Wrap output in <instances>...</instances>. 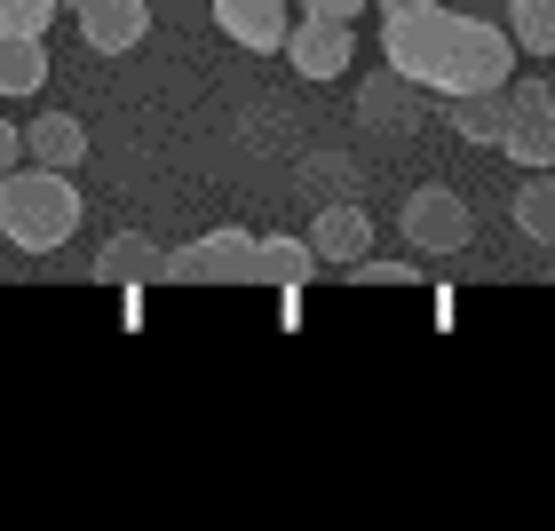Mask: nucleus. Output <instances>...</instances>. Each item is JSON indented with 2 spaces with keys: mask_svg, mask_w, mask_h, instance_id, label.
<instances>
[{
  "mask_svg": "<svg viewBox=\"0 0 555 531\" xmlns=\"http://www.w3.org/2000/svg\"><path fill=\"white\" fill-rule=\"evenodd\" d=\"M80 215H88V198L72 174L33 167V159L0 174V246H16V255H56L80 231Z\"/></svg>",
  "mask_w": 555,
  "mask_h": 531,
  "instance_id": "f257e3e1",
  "label": "nucleus"
},
{
  "mask_svg": "<svg viewBox=\"0 0 555 531\" xmlns=\"http://www.w3.org/2000/svg\"><path fill=\"white\" fill-rule=\"evenodd\" d=\"M461 24L444 0H428V9H405V16H382V64L397 80H413L421 95H444L452 88V48H461Z\"/></svg>",
  "mask_w": 555,
  "mask_h": 531,
  "instance_id": "f03ea898",
  "label": "nucleus"
},
{
  "mask_svg": "<svg viewBox=\"0 0 555 531\" xmlns=\"http://www.w3.org/2000/svg\"><path fill=\"white\" fill-rule=\"evenodd\" d=\"M159 277H175V286H255V231L222 222V231L159 255Z\"/></svg>",
  "mask_w": 555,
  "mask_h": 531,
  "instance_id": "7ed1b4c3",
  "label": "nucleus"
},
{
  "mask_svg": "<svg viewBox=\"0 0 555 531\" xmlns=\"http://www.w3.org/2000/svg\"><path fill=\"white\" fill-rule=\"evenodd\" d=\"M397 231H405L413 255H461V246L476 238V215H468V198H461V191L421 183L405 207H397Z\"/></svg>",
  "mask_w": 555,
  "mask_h": 531,
  "instance_id": "20e7f679",
  "label": "nucleus"
},
{
  "mask_svg": "<svg viewBox=\"0 0 555 531\" xmlns=\"http://www.w3.org/2000/svg\"><path fill=\"white\" fill-rule=\"evenodd\" d=\"M516 167H555V88L547 80H508V119H500V143Z\"/></svg>",
  "mask_w": 555,
  "mask_h": 531,
  "instance_id": "39448f33",
  "label": "nucleus"
},
{
  "mask_svg": "<svg viewBox=\"0 0 555 531\" xmlns=\"http://www.w3.org/2000/svg\"><path fill=\"white\" fill-rule=\"evenodd\" d=\"M508 80H516V40H508V24L468 16V24H461V48H452V88H444V95L508 88Z\"/></svg>",
  "mask_w": 555,
  "mask_h": 531,
  "instance_id": "423d86ee",
  "label": "nucleus"
},
{
  "mask_svg": "<svg viewBox=\"0 0 555 531\" xmlns=\"http://www.w3.org/2000/svg\"><path fill=\"white\" fill-rule=\"evenodd\" d=\"M286 64H294V80H341L358 64V33L341 16H294L286 24Z\"/></svg>",
  "mask_w": 555,
  "mask_h": 531,
  "instance_id": "0eeeda50",
  "label": "nucleus"
},
{
  "mask_svg": "<svg viewBox=\"0 0 555 531\" xmlns=\"http://www.w3.org/2000/svg\"><path fill=\"white\" fill-rule=\"evenodd\" d=\"M301 238H310V255H318L325 270H349L358 255H373V215L358 207V198H318Z\"/></svg>",
  "mask_w": 555,
  "mask_h": 531,
  "instance_id": "6e6552de",
  "label": "nucleus"
},
{
  "mask_svg": "<svg viewBox=\"0 0 555 531\" xmlns=\"http://www.w3.org/2000/svg\"><path fill=\"white\" fill-rule=\"evenodd\" d=\"M72 24L95 56H128L151 40V0H72Z\"/></svg>",
  "mask_w": 555,
  "mask_h": 531,
  "instance_id": "1a4fd4ad",
  "label": "nucleus"
},
{
  "mask_svg": "<svg viewBox=\"0 0 555 531\" xmlns=\"http://www.w3.org/2000/svg\"><path fill=\"white\" fill-rule=\"evenodd\" d=\"M358 128H365V135H413V128H421V88L397 80V72L382 64V80L358 88Z\"/></svg>",
  "mask_w": 555,
  "mask_h": 531,
  "instance_id": "9d476101",
  "label": "nucleus"
},
{
  "mask_svg": "<svg viewBox=\"0 0 555 531\" xmlns=\"http://www.w3.org/2000/svg\"><path fill=\"white\" fill-rule=\"evenodd\" d=\"M215 24H222V40H238V48H255V56H270V48H286V0H215Z\"/></svg>",
  "mask_w": 555,
  "mask_h": 531,
  "instance_id": "9b49d317",
  "label": "nucleus"
},
{
  "mask_svg": "<svg viewBox=\"0 0 555 531\" xmlns=\"http://www.w3.org/2000/svg\"><path fill=\"white\" fill-rule=\"evenodd\" d=\"M24 159L33 167H56V174H80V159H88V128L72 112H40L33 128H24Z\"/></svg>",
  "mask_w": 555,
  "mask_h": 531,
  "instance_id": "f8f14e48",
  "label": "nucleus"
},
{
  "mask_svg": "<svg viewBox=\"0 0 555 531\" xmlns=\"http://www.w3.org/2000/svg\"><path fill=\"white\" fill-rule=\"evenodd\" d=\"M159 255L167 246H151L143 231H112L95 246V277H104V286H151V277H159Z\"/></svg>",
  "mask_w": 555,
  "mask_h": 531,
  "instance_id": "ddd939ff",
  "label": "nucleus"
},
{
  "mask_svg": "<svg viewBox=\"0 0 555 531\" xmlns=\"http://www.w3.org/2000/svg\"><path fill=\"white\" fill-rule=\"evenodd\" d=\"M325 262L310 255V238H255V286H310Z\"/></svg>",
  "mask_w": 555,
  "mask_h": 531,
  "instance_id": "4468645a",
  "label": "nucleus"
},
{
  "mask_svg": "<svg viewBox=\"0 0 555 531\" xmlns=\"http://www.w3.org/2000/svg\"><path fill=\"white\" fill-rule=\"evenodd\" d=\"M48 88V48L33 33H0V104L9 95H40Z\"/></svg>",
  "mask_w": 555,
  "mask_h": 531,
  "instance_id": "2eb2a0df",
  "label": "nucleus"
},
{
  "mask_svg": "<svg viewBox=\"0 0 555 531\" xmlns=\"http://www.w3.org/2000/svg\"><path fill=\"white\" fill-rule=\"evenodd\" d=\"M444 104H452V135H461V143H500V119H508V88L444 95Z\"/></svg>",
  "mask_w": 555,
  "mask_h": 531,
  "instance_id": "dca6fc26",
  "label": "nucleus"
},
{
  "mask_svg": "<svg viewBox=\"0 0 555 531\" xmlns=\"http://www.w3.org/2000/svg\"><path fill=\"white\" fill-rule=\"evenodd\" d=\"M294 183H301V198H358V159L349 151H310V159L294 167Z\"/></svg>",
  "mask_w": 555,
  "mask_h": 531,
  "instance_id": "f3484780",
  "label": "nucleus"
},
{
  "mask_svg": "<svg viewBox=\"0 0 555 531\" xmlns=\"http://www.w3.org/2000/svg\"><path fill=\"white\" fill-rule=\"evenodd\" d=\"M516 231L532 246H555V167H532V183L516 191Z\"/></svg>",
  "mask_w": 555,
  "mask_h": 531,
  "instance_id": "a211bd4d",
  "label": "nucleus"
},
{
  "mask_svg": "<svg viewBox=\"0 0 555 531\" xmlns=\"http://www.w3.org/2000/svg\"><path fill=\"white\" fill-rule=\"evenodd\" d=\"M508 40L524 56H555V0H508Z\"/></svg>",
  "mask_w": 555,
  "mask_h": 531,
  "instance_id": "6ab92c4d",
  "label": "nucleus"
},
{
  "mask_svg": "<svg viewBox=\"0 0 555 531\" xmlns=\"http://www.w3.org/2000/svg\"><path fill=\"white\" fill-rule=\"evenodd\" d=\"M56 9L64 0H0V33H48V24H56Z\"/></svg>",
  "mask_w": 555,
  "mask_h": 531,
  "instance_id": "aec40b11",
  "label": "nucleus"
},
{
  "mask_svg": "<svg viewBox=\"0 0 555 531\" xmlns=\"http://www.w3.org/2000/svg\"><path fill=\"white\" fill-rule=\"evenodd\" d=\"M349 277H358V286H413V262H382V255H358V262H349Z\"/></svg>",
  "mask_w": 555,
  "mask_h": 531,
  "instance_id": "412c9836",
  "label": "nucleus"
},
{
  "mask_svg": "<svg viewBox=\"0 0 555 531\" xmlns=\"http://www.w3.org/2000/svg\"><path fill=\"white\" fill-rule=\"evenodd\" d=\"M294 9H301V16H341V24H349V16H365L373 0H294Z\"/></svg>",
  "mask_w": 555,
  "mask_h": 531,
  "instance_id": "4be33fe9",
  "label": "nucleus"
},
{
  "mask_svg": "<svg viewBox=\"0 0 555 531\" xmlns=\"http://www.w3.org/2000/svg\"><path fill=\"white\" fill-rule=\"evenodd\" d=\"M9 167H24V128H9V119H0V174Z\"/></svg>",
  "mask_w": 555,
  "mask_h": 531,
  "instance_id": "5701e85b",
  "label": "nucleus"
},
{
  "mask_svg": "<svg viewBox=\"0 0 555 531\" xmlns=\"http://www.w3.org/2000/svg\"><path fill=\"white\" fill-rule=\"evenodd\" d=\"M382 16H405V9H428V0H373Z\"/></svg>",
  "mask_w": 555,
  "mask_h": 531,
  "instance_id": "b1692460",
  "label": "nucleus"
},
{
  "mask_svg": "<svg viewBox=\"0 0 555 531\" xmlns=\"http://www.w3.org/2000/svg\"><path fill=\"white\" fill-rule=\"evenodd\" d=\"M64 9H72V0H64Z\"/></svg>",
  "mask_w": 555,
  "mask_h": 531,
  "instance_id": "393cba45",
  "label": "nucleus"
}]
</instances>
